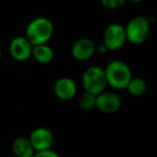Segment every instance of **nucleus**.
<instances>
[{"label":"nucleus","instance_id":"obj_11","mask_svg":"<svg viewBox=\"0 0 157 157\" xmlns=\"http://www.w3.org/2000/svg\"><path fill=\"white\" fill-rule=\"evenodd\" d=\"M12 152L14 157H32L35 153L29 139L26 137H17L13 140Z\"/></svg>","mask_w":157,"mask_h":157},{"label":"nucleus","instance_id":"obj_1","mask_svg":"<svg viewBox=\"0 0 157 157\" xmlns=\"http://www.w3.org/2000/svg\"><path fill=\"white\" fill-rule=\"evenodd\" d=\"M55 27L49 18L40 16L32 19L26 28L25 36L32 46L47 44L52 37Z\"/></svg>","mask_w":157,"mask_h":157},{"label":"nucleus","instance_id":"obj_6","mask_svg":"<svg viewBox=\"0 0 157 157\" xmlns=\"http://www.w3.org/2000/svg\"><path fill=\"white\" fill-rule=\"evenodd\" d=\"M32 48L29 41L26 39L25 35H19L15 36L11 40L9 44V52L10 56L13 58V60L17 62H25L29 60L32 57Z\"/></svg>","mask_w":157,"mask_h":157},{"label":"nucleus","instance_id":"obj_2","mask_svg":"<svg viewBox=\"0 0 157 157\" xmlns=\"http://www.w3.org/2000/svg\"><path fill=\"white\" fill-rule=\"evenodd\" d=\"M108 86L116 90H124L132 78V70L122 60H112L104 68Z\"/></svg>","mask_w":157,"mask_h":157},{"label":"nucleus","instance_id":"obj_19","mask_svg":"<svg viewBox=\"0 0 157 157\" xmlns=\"http://www.w3.org/2000/svg\"><path fill=\"white\" fill-rule=\"evenodd\" d=\"M1 58H2V49L0 47V61H1Z\"/></svg>","mask_w":157,"mask_h":157},{"label":"nucleus","instance_id":"obj_3","mask_svg":"<svg viewBox=\"0 0 157 157\" xmlns=\"http://www.w3.org/2000/svg\"><path fill=\"white\" fill-rule=\"evenodd\" d=\"M126 42L132 45H141L147 40L151 31V21L144 16H135L125 26Z\"/></svg>","mask_w":157,"mask_h":157},{"label":"nucleus","instance_id":"obj_9","mask_svg":"<svg viewBox=\"0 0 157 157\" xmlns=\"http://www.w3.org/2000/svg\"><path fill=\"white\" fill-rule=\"evenodd\" d=\"M96 52V46L94 42L89 37H80L72 46V56L75 60L85 62L94 56Z\"/></svg>","mask_w":157,"mask_h":157},{"label":"nucleus","instance_id":"obj_13","mask_svg":"<svg viewBox=\"0 0 157 157\" xmlns=\"http://www.w3.org/2000/svg\"><path fill=\"white\" fill-rule=\"evenodd\" d=\"M126 90L132 96H142L147 90V83L141 77H132L129 82H128Z\"/></svg>","mask_w":157,"mask_h":157},{"label":"nucleus","instance_id":"obj_10","mask_svg":"<svg viewBox=\"0 0 157 157\" xmlns=\"http://www.w3.org/2000/svg\"><path fill=\"white\" fill-rule=\"evenodd\" d=\"M77 83L74 79L70 77H61L56 81L54 86V92L57 98L61 101H67L73 99L77 95Z\"/></svg>","mask_w":157,"mask_h":157},{"label":"nucleus","instance_id":"obj_4","mask_svg":"<svg viewBox=\"0 0 157 157\" xmlns=\"http://www.w3.org/2000/svg\"><path fill=\"white\" fill-rule=\"evenodd\" d=\"M81 82L85 92L93 94L95 96L106 91V88L108 86L104 68L96 65L90 66L83 72Z\"/></svg>","mask_w":157,"mask_h":157},{"label":"nucleus","instance_id":"obj_7","mask_svg":"<svg viewBox=\"0 0 157 157\" xmlns=\"http://www.w3.org/2000/svg\"><path fill=\"white\" fill-rule=\"evenodd\" d=\"M30 143H31L34 152H41L50 150L54 145L55 136L50 129L46 127H36L30 132L29 137Z\"/></svg>","mask_w":157,"mask_h":157},{"label":"nucleus","instance_id":"obj_18","mask_svg":"<svg viewBox=\"0 0 157 157\" xmlns=\"http://www.w3.org/2000/svg\"><path fill=\"white\" fill-rule=\"evenodd\" d=\"M128 1H130L132 3H140V2H142L143 0H128Z\"/></svg>","mask_w":157,"mask_h":157},{"label":"nucleus","instance_id":"obj_12","mask_svg":"<svg viewBox=\"0 0 157 157\" xmlns=\"http://www.w3.org/2000/svg\"><path fill=\"white\" fill-rule=\"evenodd\" d=\"M32 57L40 64H49L54 60V49L48 44L35 45L32 48Z\"/></svg>","mask_w":157,"mask_h":157},{"label":"nucleus","instance_id":"obj_17","mask_svg":"<svg viewBox=\"0 0 157 157\" xmlns=\"http://www.w3.org/2000/svg\"><path fill=\"white\" fill-rule=\"evenodd\" d=\"M96 52H99L101 55H105V54H107V52H108V49L103 43H101L98 46H96Z\"/></svg>","mask_w":157,"mask_h":157},{"label":"nucleus","instance_id":"obj_14","mask_svg":"<svg viewBox=\"0 0 157 157\" xmlns=\"http://www.w3.org/2000/svg\"><path fill=\"white\" fill-rule=\"evenodd\" d=\"M95 104H96V96L93 94H90L88 92H85L80 95L78 99V105L80 109L85 110V111H90L95 108Z\"/></svg>","mask_w":157,"mask_h":157},{"label":"nucleus","instance_id":"obj_15","mask_svg":"<svg viewBox=\"0 0 157 157\" xmlns=\"http://www.w3.org/2000/svg\"><path fill=\"white\" fill-rule=\"evenodd\" d=\"M127 0H101V6L107 10H117L122 8Z\"/></svg>","mask_w":157,"mask_h":157},{"label":"nucleus","instance_id":"obj_16","mask_svg":"<svg viewBox=\"0 0 157 157\" xmlns=\"http://www.w3.org/2000/svg\"><path fill=\"white\" fill-rule=\"evenodd\" d=\"M32 157H60L57 152H55L54 150H46V151H41V152H35L34 155Z\"/></svg>","mask_w":157,"mask_h":157},{"label":"nucleus","instance_id":"obj_5","mask_svg":"<svg viewBox=\"0 0 157 157\" xmlns=\"http://www.w3.org/2000/svg\"><path fill=\"white\" fill-rule=\"evenodd\" d=\"M126 43L125 28L121 24H110L107 26L103 34V44L108 52H116L122 48Z\"/></svg>","mask_w":157,"mask_h":157},{"label":"nucleus","instance_id":"obj_8","mask_svg":"<svg viewBox=\"0 0 157 157\" xmlns=\"http://www.w3.org/2000/svg\"><path fill=\"white\" fill-rule=\"evenodd\" d=\"M122 105L120 96L114 92L104 91L96 96L95 108L106 114H113L118 112Z\"/></svg>","mask_w":157,"mask_h":157}]
</instances>
